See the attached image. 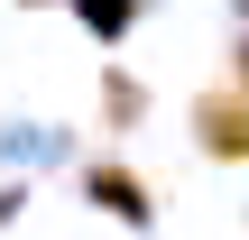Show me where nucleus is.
I'll return each instance as SVG.
<instances>
[{
	"mask_svg": "<svg viewBox=\"0 0 249 240\" xmlns=\"http://www.w3.org/2000/svg\"><path fill=\"white\" fill-rule=\"evenodd\" d=\"M92 203L120 213V222H148V185H139L129 166H92Z\"/></svg>",
	"mask_w": 249,
	"mask_h": 240,
	"instance_id": "nucleus-2",
	"label": "nucleus"
},
{
	"mask_svg": "<svg viewBox=\"0 0 249 240\" xmlns=\"http://www.w3.org/2000/svg\"><path fill=\"white\" fill-rule=\"evenodd\" d=\"M83 18L92 28H129V0H83Z\"/></svg>",
	"mask_w": 249,
	"mask_h": 240,
	"instance_id": "nucleus-3",
	"label": "nucleus"
},
{
	"mask_svg": "<svg viewBox=\"0 0 249 240\" xmlns=\"http://www.w3.org/2000/svg\"><path fill=\"white\" fill-rule=\"evenodd\" d=\"M194 129H203L213 157H249V102L240 92H203L194 102Z\"/></svg>",
	"mask_w": 249,
	"mask_h": 240,
	"instance_id": "nucleus-1",
	"label": "nucleus"
},
{
	"mask_svg": "<svg viewBox=\"0 0 249 240\" xmlns=\"http://www.w3.org/2000/svg\"><path fill=\"white\" fill-rule=\"evenodd\" d=\"M240 9H249V0H240Z\"/></svg>",
	"mask_w": 249,
	"mask_h": 240,
	"instance_id": "nucleus-4",
	"label": "nucleus"
}]
</instances>
